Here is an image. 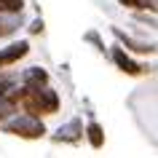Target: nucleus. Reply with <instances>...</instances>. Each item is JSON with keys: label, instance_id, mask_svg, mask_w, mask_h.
<instances>
[{"label": "nucleus", "instance_id": "nucleus-9", "mask_svg": "<svg viewBox=\"0 0 158 158\" xmlns=\"http://www.w3.org/2000/svg\"><path fill=\"white\" fill-rule=\"evenodd\" d=\"M11 110H14V107H11V102H6V99H0V118H3V115H8Z\"/></svg>", "mask_w": 158, "mask_h": 158}, {"label": "nucleus", "instance_id": "nucleus-2", "mask_svg": "<svg viewBox=\"0 0 158 158\" xmlns=\"http://www.w3.org/2000/svg\"><path fill=\"white\" fill-rule=\"evenodd\" d=\"M27 51H30L27 40H19V43H11L6 48H0V67H8L14 62H19L22 56H27Z\"/></svg>", "mask_w": 158, "mask_h": 158}, {"label": "nucleus", "instance_id": "nucleus-8", "mask_svg": "<svg viewBox=\"0 0 158 158\" xmlns=\"http://www.w3.org/2000/svg\"><path fill=\"white\" fill-rule=\"evenodd\" d=\"M126 8H153V0H121Z\"/></svg>", "mask_w": 158, "mask_h": 158}, {"label": "nucleus", "instance_id": "nucleus-3", "mask_svg": "<svg viewBox=\"0 0 158 158\" xmlns=\"http://www.w3.org/2000/svg\"><path fill=\"white\" fill-rule=\"evenodd\" d=\"M46 83H48V73L40 70V67H32V70L24 73V89L27 91H35V89H40Z\"/></svg>", "mask_w": 158, "mask_h": 158}, {"label": "nucleus", "instance_id": "nucleus-7", "mask_svg": "<svg viewBox=\"0 0 158 158\" xmlns=\"http://www.w3.org/2000/svg\"><path fill=\"white\" fill-rule=\"evenodd\" d=\"M24 0H0V14H22Z\"/></svg>", "mask_w": 158, "mask_h": 158}, {"label": "nucleus", "instance_id": "nucleus-5", "mask_svg": "<svg viewBox=\"0 0 158 158\" xmlns=\"http://www.w3.org/2000/svg\"><path fill=\"white\" fill-rule=\"evenodd\" d=\"M19 27V14H8V16H0V38L11 35Z\"/></svg>", "mask_w": 158, "mask_h": 158}, {"label": "nucleus", "instance_id": "nucleus-10", "mask_svg": "<svg viewBox=\"0 0 158 158\" xmlns=\"http://www.w3.org/2000/svg\"><path fill=\"white\" fill-rule=\"evenodd\" d=\"M40 30H43V22H40V19H35L32 27H30V32H40Z\"/></svg>", "mask_w": 158, "mask_h": 158}, {"label": "nucleus", "instance_id": "nucleus-4", "mask_svg": "<svg viewBox=\"0 0 158 158\" xmlns=\"http://www.w3.org/2000/svg\"><path fill=\"white\" fill-rule=\"evenodd\" d=\"M113 59H115V64L121 67V70H123V73H129V75H137V73H142V67L137 64V62H134L131 56H126V51L123 48H113Z\"/></svg>", "mask_w": 158, "mask_h": 158}, {"label": "nucleus", "instance_id": "nucleus-1", "mask_svg": "<svg viewBox=\"0 0 158 158\" xmlns=\"http://www.w3.org/2000/svg\"><path fill=\"white\" fill-rule=\"evenodd\" d=\"M6 131L27 137V139H35V137H43V134H46V126H43L35 115H19V118H14V121L6 123Z\"/></svg>", "mask_w": 158, "mask_h": 158}, {"label": "nucleus", "instance_id": "nucleus-6", "mask_svg": "<svg viewBox=\"0 0 158 158\" xmlns=\"http://www.w3.org/2000/svg\"><path fill=\"white\" fill-rule=\"evenodd\" d=\"M86 134H89V142H91L94 148H102V145H105V134H102V126L99 123H89Z\"/></svg>", "mask_w": 158, "mask_h": 158}]
</instances>
